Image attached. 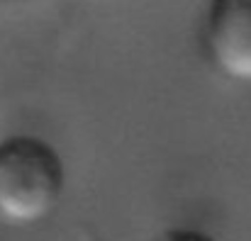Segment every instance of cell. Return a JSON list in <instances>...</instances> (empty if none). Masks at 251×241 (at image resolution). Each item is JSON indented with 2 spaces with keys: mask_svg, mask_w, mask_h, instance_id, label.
I'll return each instance as SVG.
<instances>
[{
  "mask_svg": "<svg viewBox=\"0 0 251 241\" xmlns=\"http://www.w3.org/2000/svg\"><path fill=\"white\" fill-rule=\"evenodd\" d=\"M159 241H215V239H212L210 234H205V232L178 227V229H166Z\"/></svg>",
  "mask_w": 251,
  "mask_h": 241,
  "instance_id": "obj_3",
  "label": "cell"
},
{
  "mask_svg": "<svg viewBox=\"0 0 251 241\" xmlns=\"http://www.w3.org/2000/svg\"><path fill=\"white\" fill-rule=\"evenodd\" d=\"M64 188L66 168L51 144L27 134L0 142V219L37 224L56 210Z\"/></svg>",
  "mask_w": 251,
  "mask_h": 241,
  "instance_id": "obj_1",
  "label": "cell"
},
{
  "mask_svg": "<svg viewBox=\"0 0 251 241\" xmlns=\"http://www.w3.org/2000/svg\"><path fill=\"white\" fill-rule=\"evenodd\" d=\"M202 39L225 78L251 85V0H210Z\"/></svg>",
  "mask_w": 251,
  "mask_h": 241,
  "instance_id": "obj_2",
  "label": "cell"
}]
</instances>
